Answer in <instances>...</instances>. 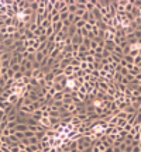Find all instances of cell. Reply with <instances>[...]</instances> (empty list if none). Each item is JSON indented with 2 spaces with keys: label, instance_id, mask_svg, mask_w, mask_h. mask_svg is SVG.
Instances as JSON below:
<instances>
[{
  "label": "cell",
  "instance_id": "6da1fadb",
  "mask_svg": "<svg viewBox=\"0 0 141 152\" xmlns=\"http://www.w3.org/2000/svg\"><path fill=\"white\" fill-rule=\"evenodd\" d=\"M16 128H17L19 131H25V130H27V127H25V125H17Z\"/></svg>",
  "mask_w": 141,
  "mask_h": 152
}]
</instances>
